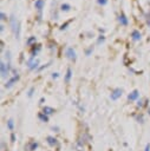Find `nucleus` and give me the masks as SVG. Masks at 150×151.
Masks as SVG:
<instances>
[{"label": "nucleus", "instance_id": "7", "mask_svg": "<svg viewBox=\"0 0 150 151\" xmlns=\"http://www.w3.org/2000/svg\"><path fill=\"white\" fill-rule=\"evenodd\" d=\"M138 97H139V91L138 90H134L132 92H130L128 94V99L131 100V102H134V100H137L138 99Z\"/></svg>", "mask_w": 150, "mask_h": 151}, {"label": "nucleus", "instance_id": "23", "mask_svg": "<svg viewBox=\"0 0 150 151\" xmlns=\"http://www.w3.org/2000/svg\"><path fill=\"white\" fill-rule=\"evenodd\" d=\"M104 41H105V37H104V35H99L98 41H97V43H98V44H101V43H104Z\"/></svg>", "mask_w": 150, "mask_h": 151}, {"label": "nucleus", "instance_id": "27", "mask_svg": "<svg viewBox=\"0 0 150 151\" xmlns=\"http://www.w3.org/2000/svg\"><path fill=\"white\" fill-rule=\"evenodd\" d=\"M59 77V73L58 72H55V73H52V78H53V79H57Z\"/></svg>", "mask_w": 150, "mask_h": 151}, {"label": "nucleus", "instance_id": "28", "mask_svg": "<svg viewBox=\"0 0 150 151\" xmlns=\"http://www.w3.org/2000/svg\"><path fill=\"white\" fill-rule=\"evenodd\" d=\"M137 106H139V108H142V106H143V102L142 100H137Z\"/></svg>", "mask_w": 150, "mask_h": 151}, {"label": "nucleus", "instance_id": "18", "mask_svg": "<svg viewBox=\"0 0 150 151\" xmlns=\"http://www.w3.org/2000/svg\"><path fill=\"white\" fill-rule=\"evenodd\" d=\"M36 41H37V38H36V37H30L26 43H27V45H31L32 43H36Z\"/></svg>", "mask_w": 150, "mask_h": 151}, {"label": "nucleus", "instance_id": "13", "mask_svg": "<svg viewBox=\"0 0 150 151\" xmlns=\"http://www.w3.org/2000/svg\"><path fill=\"white\" fill-rule=\"evenodd\" d=\"M43 112L45 114H47V116H51V114H53L56 112V110L53 108H51V106H45V108L43 109Z\"/></svg>", "mask_w": 150, "mask_h": 151}, {"label": "nucleus", "instance_id": "9", "mask_svg": "<svg viewBox=\"0 0 150 151\" xmlns=\"http://www.w3.org/2000/svg\"><path fill=\"white\" fill-rule=\"evenodd\" d=\"M46 142H47V144L50 146H56V145H58V139L55 138V137H52V136H49L46 138Z\"/></svg>", "mask_w": 150, "mask_h": 151}, {"label": "nucleus", "instance_id": "21", "mask_svg": "<svg viewBox=\"0 0 150 151\" xmlns=\"http://www.w3.org/2000/svg\"><path fill=\"white\" fill-rule=\"evenodd\" d=\"M92 51H93V46H90L89 49H87V50L85 51V55H86V56H90Z\"/></svg>", "mask_w": 150, "mask_h": 151}, {"label": "nucleus", "instance_id": "32", "mask_svg": "<svg viewBox=\"0 0 150 151\" xmlns=\"http://www.w3.org/2000/svg\"><path fill=\"white\" fill-rule=\"evenodd\" d=\"M44 100H45V98H44V97H41L40 100H39V104H43V103H44Z\"/></svg>", "mask_w": 150, "mask_h": 151}, {"label": "nucleus", "instance_id": "15", "mask_svg": "<svg viewBox=\"0 0 150 151\" xmlns=\"http://www.w3.org/2000/svg\"><path fill=\"white\" fill-rule=\"evenodd\" d=\"M39 144H38V142H30V144H29V150L30 151H36L38 149Z\"/></svg>", "mask_w": 150, "mask_h": 151}, {"label": "nucleus", "instance_id": "2", "mask_svg": "<svg viewBox=\"0 0 150 151\" xmlns=\"http://www.w3.org/2000/svg\"><path fill=\"white\" fill-rule=\"evenodd\" d=\"M26 65H27V67H29L31 71H33V70H36V69L38 67V65H39V60L36 59V58H33V57H31L27 61H26Z\"/></svg>", "mask_w": 150, "mask_h": 151}, {"label": "nucleus", "instance_id": "19", "mask_svg": "<svg viewBox=\"0 0 150 151\" xmlns=\"http://www.w3.org/2000/svg\"><path fill=\"white\" fill-rule=\"evenodd\" d=\"M70 23H71V20H69V21H66L65 24H63V25L60 26V30H61V31H63V30H66V29H67V26L70 25Z\"/></svg>", "mask_w": 150, "mask_h": 151}, {"label": "nucleus", "instance_id": "5", "mask_svg": "<svg viewBox=\"0 0 150 151\" xmlns=\"http://www.w3.org/2000/svg\"><path fill=\"white\" fill-rule=\"evenodd\" d=\"M123 94V90L122 88H115V90H112L111 94H110V98L111 100H117L118 98H121Z\"/></svg>", "mask_w": 150, "mask_h": 151}, {"label": "nucleus", "instance_id": "12", "mask_svg": "<svg viewBox=\"0 0 150 151\" xmlns=\"http://www.w3.org/2000/svg\"><path fill=\"white\" fill-rule=\"evenodd\" d=\"M118 21H119V24H121V25H123V26H127V25L129 24L128 18L125 17V14H123V13L119 15V18H118Z\"/></svg>", "mask_w": 150, "mask_h": 151}, {"label": "nucleus", "instance_id": "8", "mask_svg": "<svg viewBox=\"0 0 150 151\" xmlns=\"http://www.w3.org/2000/svg\"><path fill=\"white\" fill-rule=\"evenodd\" d=\"M131 39L134 40V41H139L141 39H142V34L139 33V31L134 30V31H132V33H131Z\"/></svg>", "mask_w": 150, "mask_h": 151}, {"label": "nucleus", "instance_id": "35", "mask_svg": "<svg viewBox=\"0 0 150 151\" xmlns=\"http://www.w3.org/2000/svg\"><path fill=\"white\" fill-rule=\"evenodd\" d=\"M148 112H149V114H150V109H149V110H148Z\"/></svg>", "mask_w": 150, "mask_h": 151}, {"label": "nucleus", "instance_id": "20", "mask_svg": "<svg viewBox=\"0 0 150 151\" xmlns=\"http://www.w3.org/2000/svg\"><path fill=\"white\" fill-rule=\"evenodd\" d=\"M97 3H98V5H101V6H105L108 4V0H97Z\"/></svg>", "mask_w": 150, "mask_h": 151}, {"label": "nucleus", "instance_id": "14", "mask_svg": "<svg viewBox=\"0 0 150 151\" xmlns=\"http://www.w3.org/2000/svg\"><path fill=\"white\" fill-rule=\"evenodd\" d=\"M38 118L40 122H44V123H47L49 122V116L47 114H45L44 112H39L38 113Z\"/></svg>", "mask_w": 150, "mask_h": 151}, {"label": "nucleus", "instance_id": "24", "mask_svg": "<svg viewBox=\"0 0 150 151\" xmlns=\"http://www.w3.org/2000/svg\"><path fill=\"white\" fill-rule=\"evenodd\" d=\"M0 19H1V20H6L7 19V17H6V14L4 12H0Z\"/></svg>", "mask_w": 150, "mask_h": 151}, {"label": "nucleus", "instance_id": "25", "mask_svg": "<svg viewBox=\"0 0 150 151\" xmlns=\"http://www.w3.org/2000/svg\"><path fill=\"white\" fill-rule=\"evenodd\" d=\"M11 142H12V143H14V142H15V134H14V132H12V134H11Z\"/></svg>", "mask_w": 150, "mask_h": 151}, {"label": "nucleus", "instance_id": "10", "mask_svg": "<svg viewBox=\"0 0 150 151\" xmlns=\"http://www.w3.org/2000/svg\"><path fill=\"white\" fill-rule=\"evenodd\" d=\"M71 77H72V70H71V67H67L66 73H65V77H64V80H65L66 84L70 83V80H71Z\"/></svg>", "mask_w": 150, "mask_h": 151}, {"label": "nucleus", "instance_id": "29", "mask_svg": "<svg viewBox=\"0 0 150 151\" xmlns=\"http://www.w3.org/2000/svg\"><path fill=\"white\" fill-rule=\"evenodd\" d=\"M49 65H50V63H49V64H45V65H44V66H41V67L39 69V71H41V70H44V69H46V67H47Z\"/></svg>", "mask_w": 150, "mask_h": 151}, {"label": "nucleus", "instance_id": "6", "mask_svg": "<svg viewBox=\"0 0 150 151\" xmlns=\"http://www.w3.org/2000/svg\"><path fill=\"white\" fill-rule=\"evenodd\" d=\"M65 56L69 58V59H71V60H76L77 59V56H76V51L73 50V47H67L66 51H65Z\"/></svg>", "mask_w": 150, "mask_h": 151}, {"label": "nucleus", "instance_id": "37", "mask_svg": "<svg viewBox=\"0 0 150 151\" xmlns=\"http://www.w3.org/2000/svg\"><path fill=\"white\" fill-rule=\"evenodd\" d=\"M34 1H36V0H34Z\"/></svg>", "mask_w": 150, "mask_h": 151}, {"label": "nucleus", "instance_id": "30", "mask_svg": "<svg viewBox=\"0 0 150 151\" xmlns=\"http://www.w3.org/2000/svg\"><path fill=\"white\" fill-rule=\"evenodd\" d=\"M52 130L56 131V132H59V128L58 126H53V128H52Z\"/></svg>", "mask_w": 150, "mask_h": 151}, {"label": "nucleus", "instance_id": "11", "mask_svg": "<svg viewBox=\"0 0 150 151\" xmlns=\"http://www.w3.org/2000/svg\"><path fill=\"white\" fill-rule=\"evenodd\" d=\"M44 5H45L44 0H36V1H34V7H36L39 12H41V10L44 8Z\"/></svg>", "mask_w": 150, "mask_h": 151}, {"label": "nucleus", "instance_id": "33", "mask_svg": "<svg viewBox=\"0 0 150 151\" xmlns=\"http://www.w3.org/2000/svg\"><path fill=\"white\" fill-rule=\"evenodd\" d=\"M4 30H5V27H4V25H1V26H0V31H1V32H3Z\"/></svg>", "mask_w": 150, "mask_h": 151}, {"label": "nucleus", "instance_id": "4", "mask_svg": "<svg viewBox=\"0 0 150 151\" xmlns=\"http://www.w3.org/2000/svg\"><path fill=\"white\" fill-rule=\"evenodd\" d=\"M19 78H20V76L18 75V73H17V75H14L12 78H10V79H8V80L6 82V84H5V87L6 88H11L17 82H18L19 80Z\"/></svg>", "mask_w": 150, "mask_h": 151}, {"label": "nucleus", "instance_id": "26", "mask_svg": "<svg viewBox=\"0 0 150 151\" xmlns=\"http://www.w3.org/2000/svg\"><path fill=\"white\" fill-rule=\"evenodd\" d=\"M137 120L139 122V123H143L144 120H143V116L142 114H139V116H137Z\"/></svg>", "mask_w": 150, "mask_h": 151}, {"label": "nucleus", "instance_id": "34", "mask_svg": "<svg viewBox=\"0 0 150 151\" xmlns=\"http://www.w3.org/2000/svg\"><path fill=\"white\" fill-rule=\"evenodd\" d=\"M148 24H149V26H150V18H149V20H148Z\"/></svg>", "mask_w": 150, "mask_h": 151}, {"label": "nucleus", "instance_id": "1", "mask_svg": "<svg viewBox=\"0 0 150 151\" xmlns=\"http://www.w3.org/2000/svg\"><path fill=\"white\" fill-rule=\"evenodd\" d=\"M10 21H11V26H12V31L15 34V38L19 39V35H20V27H19V23L17 20V18L12 14L10 18Z\"/></svg>", "mask_w": 150, "mask_h": 151}, {"label": "nucleus", "instance_id": "3", "mask_svg": "<svg viewBox=\"0 0 150 151\" xmlns=\"http://www.w3.org/2000/svg\"><path fill=\"white\" fill-rule=\"evenodd\" d=\"M0 69H1V77H3V78H6L8 75H10L11 64L8 63V64L6 65L5 63H3V61H1V64H0Z\"/></svg>", "mask_w": 150, "mask_h": 151}, {"label": "nucleus", "instance_id": "22", "mask_svg": "<svg viewBox=\"0 0 150 151\" xmlns=\"http://www.w3.org/2000/svg\"><path fill=\"white\" fill-rule=\"evenodd\" d=\"M33 92H34V87H33V86H32V87H31V88H30V90H29V93H27V96H29V97H30V98H31V97H32V96H33Z\"/></svg>", "mask_w": 150, "mask_h": 151}, {"label": "nucleus", "instance_id": "36", "mask_svg": "<svg viewBox=\"0 0 150 151\" xmlns=\"http://www.w3.org/2000/svg\"><path fill=\"white\" fill-rule=\"evenodd\" d=\"M78 151H82V150H78Z\"/></svg>", "mask_w": 150, "mask_h": 151}, {"label": "nucleus", "instance_id": "31", "mask_svg": "<svg viewBox=\"0 0 150 151\" xmlns=\"http://www.w3.org/2000/svg\"><path fill=\"white\" fill-rule=\"evenodd\" d=\"M144 151H150V144H147L145 145V150Z\"/></svg>", "mask_w": 150, "mask_h": 151}, {"label": "nucleus", "instance_id": "17", "mask_svg": "<svg viewBox=\"0 0 150 151\" xmlns=\"http://www.w3.org/2000/svg\"><path fill=\"white\" fill-rule=\"evenodd\" d=\"M7 129L10 131L14 130V122H13V119H8L7 120Z\"/></svg>", "mask_w": 150, "mask_h": 151}, {"label": "nucleus", "instance_id": "16", "mask_svg": "<svg viewBox=\"0 0 150 151\" xmlns=\"http://www.w3.org/2000/svg\"><path fill=\"white\" fill-rule=\"evenodd\" d=\"M70 10H71V6H70L69 4H61V5H60V11H63V12H69Z\"/></svg>", "mask_w": 150, "mask_h": 151}]
</instances>
